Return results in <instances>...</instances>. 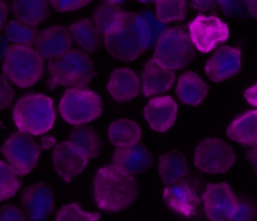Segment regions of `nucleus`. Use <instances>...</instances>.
<instances>
[{"instance_id":"20","label":"nucleus","mask_w":257,"mask_h":221,"mask_svg":"<svg viewBox=\"0 0 257 221\" xmlns=\"http://www.w3.org/2000/svg\"><path fill=\"white\" fill-rule=\"evenodd\" d=\"M107 90L117 102H128L138 97L141 92V80L131 68H115L110 73L107 83Z\"/></svg>"},{"instance_id":"1","label":"nucleus","mask_w":257,"mask_h":221,"mask_svg":"<svg viewBox=\"0 0 257 221\" xmlns=\"http://www.w3.org/2000/svg\"><path fill=\"white\" fill-rule=\"evenodd\" d=\"M107 52L114 59L133 62L152 48L150 30L141 13L123 12L115 27L103 37Z\"/></svg>"},{"instance_id":"21","label":"nucleus","mask_w":257,"mask_h":221,"mask_svg":"<svg viewBox=\"0 0 257 221\" xmlns=\"http://www.w3.org/2000/svg\"><path fill=\"white\" fill-rule=\"evenodd\" d=\"M208 92H210L208 84L196 72L187 70L178 78L176 93L181 102L185 104L197 107L205 100Z\"/></svg>"},{"instance_id":"24","label":"nucleus","mask_w":257,"mask_h":221,"mask_svg":"<svg viewBox=\"0 0 257 221\" xmlns=\"http://www.w3.org/2000/svg\"><path fill=\"white\" fill-rule=\"evenodd\" d=\"M73 43H75L78 49L90 55L97 52L103 43V35L98 32L92 20L80 19L73 23L68 28Z\"/></svg>"},{"instance_id":"15","label":"nucleus","mask_w":257,"mask_h":221,"mask_svg":"<svg viewBox=\"0 0 257 221\" xmlns=\"http://www.w3.org/2000/svg\"><path fill=\"white\" fill-rule=\"evenodd\" d=\"M89 158L75 148L69 141L57 143L53 151V167L55 172L65 181L70 182L84 171Z\"/></svg>"},{"instance_id":"22","label":"nucleus","mask_w":257,"mask_h":221,"mask_svg":"<svg viewBox=\"0 0 257 221\" xmlns=\"http://www.w3.org/2000/svg\"><path fill=\"white\" fill-rule=\"evenodd\" d=\"M227 137L246 147H257V109L246 111L228 125Z\"/></svg>"},{"instance_id":"37","label":"nucleus","mask_w":257,"mask_h":221,"mask_svg":"<svg viewBox=\"0 0 257 221\" xmlns=\"http://www.w3.org/2000/svg\"><path fill=\"white\" fill-rule=\"evenodd\" d=\"M15 92L9 79L4 74H0V111L7 109L13 104Z\"/></svg>"},{"instance_id":"35","label":"nucleus","mask_w":257,"mask_h":221,"mask_svg":"<svg viewBox=\"0 0 257 221\" xmlns=\"http://www.w3.org/2000/svg\"><path fill=\"white\" fill-rule=\"evenodd\" d=\"M141 15L143 17V19L146 20V24H147L148 30H150L151 35V43H152V47H155L156 42H157L158 38L162 35V33L167 29V24H163L160 20L156 18V15L153 14L150 10H145V12L141 13Z\"/></svg>"},{"instance_id":"33","label":"nucleus","mask_w":257,"mask_h":221,"mask_svg":"<svg viewBox=\"0 0 257 221\" xmlns=\"http://www.w3.org/2000/svg\"><path fill=\"white\" fill-rule=\"evenodd\" d=\"M220 7L223 14L232 19L243 20L251 17L248 0H220Z\"/></svg>"},{"instance_id":"30","label":"nucleus","mask_w":257,"mask_h":221,"mask_svg":"<svg viewBox=\"0 0 257 221\" xmlns=\"http://www.w3.org/2000/svg\"><path fill=\"white\" fill-rule=\"evenodd\" d=\"M122 13L123 10L118 5L105 3V4L100 5L95 10L94 14H93L92 22L94 24V27L98 29V32L104 37V35H107L115 27Z\"/></svg>"},{"instance_id":"31","label":"nucleus","mask_w":257,"mask_h":221,"mask_svg":"<svg viewBox=\"0 0 257 221\" xmlns=\"http://www.w3.org/2000/svg\"><path fill=\"white\" fill-rule=\"evenodd\" d=\"M22 186L19 176L14 172L8 162L0 161V202L17 195Z\"/></svg>"},{"instance_id":"4","label":"nucleus","mask_w":257,"mask_h":221,"mask_svg":"<svg viewBox=\"0 0 257 221\" xmlns=\"http://www.w3.org/2000/svg\"><path fill=\"white\" fill-rule=\"evenodd\" d=\"M48 73L50 89L58 85L84 88L95 77V68L89 55L79 49H69L60 57L48 62Z\"/></svg>"},{"instance_id":"5","label":"nucleus","mask_w":257,"mask_h":221,"mask_svg":"<svg viewBox=\"0 0 257 221\" xmlns=\"http://www.w3.org/2000/svg\"><path fill=\"white\" fill-rule=\"evenodd\" d=\"M45 60L33 47L12 44L3 58V74L19 88H30L44 75Z\"/></svg>"},{"instance_id":"14","label":"nucleus","mask_w":257,"mask_h":221,"mask_svg":"<svg viewBox=\"0 0 257 221\" xmlns=\"http://www.w3.org/2000/svg\"><path fill=\"white\" fill-rule=\"evenodd\" d=\"M163 201L176 213L186 218H191L197 213L202 198L197 193L196 188L191 185V182L185 178L172 185L166 186L163 190Z\"/></svg>"},{"instance_id":"40","label":"nucleus","mask_w":257,"mask_h":221,"mask_svg":"<svg viewBox=\"0 0 257 221\" xmlns=\"http://www.w3.org/2000/svg\"><path fill=\"white\" fill-rule=\"evenodd\" d=\"M243 97H245V99L247 100L251 105L257 108V83L251 85V87H248L247 89L243 92Z\"/></svg>"},{"instance_id":"8","label":"nucleus","mask_w":257,"mask_h":221,"mask_svg":"<svg viewBox=\"0 0 257 221\" xmlns=\"http://www.w3.org/2000/svg\"><path fill=\"white\" fill-rule=\"evenodd\" d=\"M0 152L18 176H25L38 165L42 146L29 133L17 131L3 143Z\"/></svg>"},{"instance_id":"32","label":"nucleus","mask_w":257,"mask_h":221,"mask_svg":"<svg viewBox=\"0 0 257 221\" xmlns=\"http://www.w3.org/2000/svg\"><path fill=\"white\" fill-rule=\"evenodd\" d=\"M99 212H88L78 202L68 203L58 210L55 221H99Z\"/></svg>"},{"instance_id":"16","label":"nucleus","mask_w":257,"mask_h":221,"mask_svg":"<svg viewBox=\"0 0 257 221\" xmlns=\"http://www.w3.org/2000/svg\"><path fill=\"white\" fill-rule=\"evenodd\" d=\"M73 40L68 28L63 25H52L38 33L34 48L44 60H53L72 49Z\"/></svg>"},{"instance_id":"23","label":"nucleus","mask_w":257,"mask_h":221,"mask_svg":"<svg viewBox=\"0 0 257 221\" xmlns=\"http://www.w3.org/2000/svg\"><path fill=\"white\" fill-rule=\"evenodd\" d=\"M188 172L190 165L181 151H168L158 157V175L166 186L185 180Z\"/></svg>"},{"instance_id":"34","label":"nucleus","mask_w":257,"mask_h":221,"mask_svg":"<svg viewBox=\"0 0 257 221\" xmlns=\"http://www.w3.org/2000/svg\"><path fill=\"white\" fill-rule=\"evenodd\" d=\"M257 218V206L247 197H238L237 207L230 221H255Z\"/></svg>"},{"instance_id":"11","label":"nucleus","mask_w":257,"mask_h":221,"mask_svg":"<svg viewBox=\"0 0 257 221\" xmlns=\"http://www.w3.org/2000/svg\"><path fill=\"white\" fill-rule=\"evenodd\" d=\"M202 202L208 220L230 221L237 207L238 197L227 182L208 183Z\"/></svg>"},{"instance_id":"42","label":"nucleus","mask_w":257,"mask_h":221,"mask_svg":"<svg viewBox=\"0 0 257 221\" xmlns=\"http://www.w3.org/2000/svg\"><path fill=\"white\" fill-rule=\"evenodd\" d=\"M246 158H247L248 162L251 163V166L253 167V171L257 175V147H252L246 152Z\"/></svg>"},{"instance_id":"38","label":"nucleus","mask_w":257,"mask_h":221,"mask_svg":"<svg viewBox=\"0 0 257 221\" xmlns=\"http://www.w3.org/2000/svg\"><path fill=\"white\" fill-rule=\"evenodd\" d=\"M24 210L15 205L0 206V221H28Z\"/></svg>"},{"instance_id":"3","label":"nucleus","mask_w":257,"mask_h":221,"mask_svg":"<svg viewBox=\"0 0 257 221\" xmlns=\"http://www.w3.org/2000/svg\"><path fill=\"white\" fill-rule=\"evenodd\" d=\"M54 102L42 93H28L20 97L13 108V121L18 131L40 136L53 128L55 123Z\"/></svg>"},{"instance_id":"45","label":"nucleus","mask_w":257,"mask_h":221,"mask_svg":"<svg viewBox=\"0 0 257 221\" xmlns=\"http://www.w3.org/2000/svg\"><path fill=\"white\" fill-rule=\"evenodd\" d=\"M105 3H108V4H113V5H118V7H119V5H122L123 3L125 2V0H104Z\"/></svg>"},{"instance_id":"25","label":"nucleus","mask_w":257,"mask_h":221,"mask_svg":"<svg viewBox=\"0 0 257 221\" xmlns=\"http://www.w3.org/2000/svg\"><path fill=\"white\" fill-rule=\"evenodd\" d=\"M12 12L19 22L38 27L49 17L50 3L49 0H14Z\"/></svg>"},{"instance_id":"18","label":"nucleus","mask_w":257,"mask_h":221,"mask_svg":"<svg viewBox=\"0 0 257 221\" xmlns=\"http://www.w3.org/2000/svg\"><path fill=\"white\" fill-rule=\"evenodd\" d=\"M112 165L128 175L136 176L153 165V156L145 145L138 142L125 147H115Z\"/></svg>"},{"instance_id":"7","label":"nucleus","mask_w":257,"mask_h":221,"mask_svg":"<svg viewBox=\"0 0 257 221\" xmlns=\"http://www.w3.org/2000/svg\"><path fill=\"white\" fill-rule=\"evenodd\" d=\"M58 109L65 122L80 126L99 118L103 104L100 95L89 88H67L60 98Z\"/></svg>"},{"instance_id":"19","label":"nucleus","mask_w":257,"mask_h":221,"mask_svg":"<svg viewBox=\"0 0 257 221\" xmlns=\"http://www.w3.org/2000/svg\"><path fill=\"white\" fill-rule=\"evenodd\" d=\"M141 89L145 97L160 95L168 92L176 80L175 70L161 65L157 60L151 58L142 70Z\"/></svg>"},{"instance_id":"28","label":"nucleus","mask_w":257,"mask_h":221,"mask_svg":"<svg viewBox=\"0 0 257 221\" xmlns=\"http://www.w3.org/2000/svg\"><path fill=\"white\" fill-rule=\"evenodd\" d=\"M38 27L25 24L14 19L10 20L4 27V37L12 44L33 47L38 35Z\"/></svg>"},{"instance_id":"46","label":"nucleus","mask_w":257,"mask_h":221,"mask_svg":"<svg viewBox=\"0 0 257 221\" xmlns=\"http://www.w3.org/2000/svg\"><path fill=\"white\" fill-rule=\"evenodd\" d=\"M137 2L142 4H152V3H156V0H137Z\"/></svg>"},{"instance_id":"39","label":"nucleus","mask_w":257,"mask_h":221,"mask_svg":"<svg viewBox=\"0 0 257 221\" xmlns=\"http://www.w3.org/2000/svg\"><path fill=\"white\" fill-rule=\"evenodd\" d=\"M218 5H220V0H191V7L202 13L215 10Z\"/></svg>"},{"instance_id":"43","label":"nucleus","mask_w":257,"mask_h":221,"mask_svg":"<svg viewBox=\"0 0 257 221\" xmlns=\"http://www.w3.org/2000/svg\"><path fill=\"white\" fill-rule=\"evenodd\" d=\"M8 48H9V42L7 40V38L0 35V59H2V58H4Z\"/></svg>"},{"instance_id":"2","label":"nucleus","mask_w":257,"mask_h":221,"mask_svg":"<svg viewBox=\"0 0 257 221\" xmlns=\"http://www.w3.org/2000/svg\"><path fill=\"white\" fill-rule=\"evenodd\" d=\"M140 186L135 176L113 165L103 166L95 173L93 193L95 205L102 211L119 212L130 207L138 197Z\"/></svg>"},{"instance_id":"12","label":"nucleus","mask_w":257,"mask_h":221,"mask_svg":"<svg viewBox=\"0 0 257 221\" xmlns=\"http://www.w3.org/2000/svg\"><path fill=\"white\" fill-rule=\"evenodd\" d=\"M242 68V50L231 45H220L215 49L212 57L205 67L206 74L212 82L220 83L233 78Z\"/></svg>"},{"instance_id":"41","label":"nucleus","mask_w":257,"mask_h":221,"mask_svg":"<svg viewBox=\"0 0 257 221\" xmlns=\"http://www.w3.org/2000/svg\"><path fill=\"white\" fill-rule=\"evenodd\" d=\"M8 15H9V8L3 0H0V32L4 30L5 24H7Z\"/></svg>"},{"instance_id":"26","label":"nucleus","mask_w":257,"mask_h":221,"mask_svg":"<svg viewBox=\"0 0 257 221\" xmlns=\"http://www.w3.org/2000/svg\"><path fill=\"white\" fill-rule=\"evenodd\" d=\"M75 148L88 158H97L102 153L103 141L93 127L88 125L74 126L68 138Z\"/></svg>"},{"instance_id":"36","label":"nucleus","mask_w":257,"mask_h":221,"mask_svg":"<svg viewBox=\"0 0 257 221\" xmlns=\"http://www.w3.org/2000/svg\"><path fill=\"white\" fill-rule=\"evenodd\" d=\"M92 0H49L50 7L58 13L74 12L87 7Z\"/></svg>"},{"instance_id":"13","label":"nucleus","mask_w":257,"mask_h":221,"mask_svg":"<svg viewBox=\"0 0 257 221\" xmlns=\"http://www.w3.org/2000/svg\"><path fill=\"white\" fill-rule=\"evenodd\" d=\"M54 190L47 182L28 186L20 196V203L30 220H45L54 210Z\"/></svg>"},{"instance_id":"17","label":"nucleus","mask_w":257,"mask_h":221,"mask_svg":"<svg viewBox=\"0 0 257 221\" xmlns=\"http://www.w3.org/2000/svg\"><path fill=\"white\" fill-rule=\"evenodd\" d=\"M146 122L156 132H166L173 127L178 116V104L170 95H158L148 100L143 109Z\"/></svg>"},{"instance_id":"9","label":"nucleus","mask_w":257,"mask_h":221,"mask_svg":"<svg viewBox=\"0 0 257 221\" xmlns=\"http://www.w3.org/2000/svg\"><path fill=\"white\" fill-rule=\"evenodd\" d=\"M237 156L235 150L226 141L217 137H208L201 141L195 150V166L210 175L226 173L235 165Z\"/></svg>"},{"instance_id":"44","label":"nucleus","mask_w":257,"mask_h":221,"mask_svg":"<svg viewBox=\"0 0 257 221\" xmlns=\"http://www.w3.org/2000/svg\"><path fill=\"white\" fill-rule=\"evenodd\" d=\"M248 10L251 17L257 19V0H248Z\"/></svg>"},{"instance_id":"6","label":"nucleus","mask_w":257,"mask_h":221,"mask_svg":"<svg viewBox=\"0 0 257 221\" xmlns=\"http://www.w3.org/2000/svg\"><path fill=\"white\" fill-rule=\"evenodd\" d=\"M196 54V48L188 32L182 27L167 28L155 44L153 59L168 69L187 67Z\"/></svg>"},{"instance_id":"10","label":"nucleus","mask_w":257,"mask_h":221,"mask_svg":"<svg viewBox=\"0 0 257 221\" xmlns=\"http://www.w3.org/2000/svg\"><path fill=\"white\" fill-rule=\"evenodd\" d=\"M188 35L196 50L210 53L227 42L230 28L217 15L198 14L188 24Z\"/></svg>"},{"instance_id":"29","label":"nucleus","mask_w":257,"mask_h":221,"mask_svg":"<svg viewBox=\"0 0 257 221\" xmlns=\"http://www.w3.org/2000/svg\"><path fill=\"white\" fill-rule=\"evenodd\" d=\"M155 15L163 24L183 22L187 15V0H156Z\"/></svg>"},{"instance_id":"27","label":"nucleus","mask_w":257,"mask_h":221,"mask_svg":"<svg viewBox=\"0 0 257 221\" xmlns=\"http://www.w3.org/2000/svg\"><path fill=\"white\" fill-rule=\"evenodd\" d=\"M142 130L137 122L128 118H118L108 127V140L115 147L136 145L141 141Z\"/></svg>"}]
</instances>
